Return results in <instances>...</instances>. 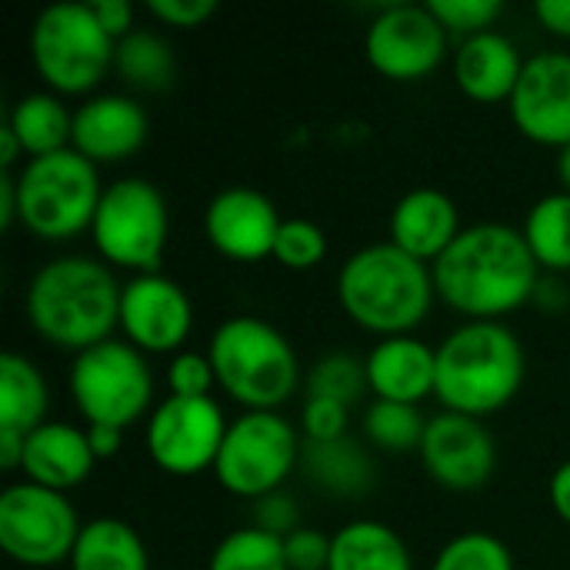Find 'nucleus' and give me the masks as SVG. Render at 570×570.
<instances>
[{"mask_svg": "<svg viewBox=\"0 0 570 570\" xmlns=\"http://www.w3.org/2000/svg\"><path fill=\"white\" fill-rule=\"evenodd\" d=\"M391 244L421 264H438V257L461 237V210L451 194L438 187L407 190L391 210Z\"/></svg>", "mask_w": 570, "mask_h": 570, "instance_id": "obj_19", "label": "nucleus"}, {"mask_svg": "<svg viewBox=\"0 0 570 570\" xmlns=\"http://www.w3.org/2000/svg\"><path fill=\"white\" fill-rule=\"evenodd\" d=\"M3 124L13 130V137L20 140V147H23V154L30 160L33 157L57 154V150H67L70 147V137H73V114L50 90L20 97L7 110V120Z\"/></svg>", "mask_w": 570, "mask_h": 570, "instance_id": "obj_26", "label": "nucleus"}, {"mask_svg": "<svg viewBox=\"0 0 570 570\" xmlns=\"http://www.w3.org/2000/svg\"><path fill=\"white\" fill-rule=\"evenodd\" d=\"M558 177H561L564 190L570 194V144L561 150V157H558Z\"/></svg>", "mask_w": 570, "mask_h": 570, "instance_id": "obj_48", "label": "nucleus"}, {"mask_svg": "<svg viewBox=\"0 0 570 570\" xmlns=\"http://www.w3.org/2000/svg\"><path fill=\"white\" fill-rule=\"evenodd\" d=\"M367 384L377 401L421 404L438 387V347L417 341L414 334L384 337L367 354Z\"/></svg>", "mask_w": 570, "mask_h": 570, "instance_id": "obj_21", "label": "nucleus"}, {"mask_svg": "<svg viewBox=\"0 0 570 570\" xmlns=\"http://www.w3.org/2000/svg\"><path fill=\"white\" fill-rule=\"evenodd\" d=\"M94 464L97 458L90 451L87 431L63 421H47L33 434H27L20 471L30 484L67 494L94 474Z\"/></svg>", "mask_w": 570, "mask_h": 570, "instance_id": "obj_22", "label": "nucleus"}, {"mask_svg": "<svg viewBox=\"0 0 570 570\" xmlns=\"http://www.w3.org/2000/svg\"><path fill=\"white\" fill-rule=\"evenodd\" d=\"M327 570H414V561L391 524L361 518L334 534Z\"/></svg>", "mask_w": 570, "mask_h": 570, "instance_id": "obj_24", "label": "nucleus"}, {"mask_svg": "<svg viewBox=\"0 0 570 570\" xmlns=\"http://www.w3.org/2000/svg\"><path fill=\"white\" fill-rule=\"evenodd\" d=\"M83 524L60 491L40 484H10L0 494V548L23 568L67 564Z\"/></svg>", "mask_w": 570, "mask_h": 570, "instance_id": "obj_11", "label": "nucleus"}, {"mask_svg": "<svg viewBox=\"0 0 570 570\" xmlns=\"http://www.w3.org/2000/svg\"><path fill=\"white\" fill-rule=\"evenodd\" d=\"M324 257H327V234L321 230V224L307 217H291L281 224L277 244H274L277 264H284L287 271H311Z\"/></svg>", "mask_w": 570, "mask_h": 570, "instance_id": "obj_34", "label": "nucleus"}, {"mask_svg": "<svg viewBox=\"0 0 570 570\" xmlns=\"http://www.w3.org/2000/svg\"><path fill=\"white\" fill-rule=\"evenodd\" d=\"M147 10L150 17H157L160 23L174 30H194L217 13V3L214 0H147Z\"/></svg>", "mask_w": 570, "mask_h": 570, "instance_id": "obj_40", "label": "nucleus"}, {"mask_svg": "<svg viewBox=\"0 0 570 570\" xmlns=\"http://www.w3.org/2000/svg\"><path fill=\"white\" fill-rule=\"evenodd\" d=\"M217 387L244 411H281L301 387L294 344L264 317H227L207 347Z\"/></svg>", "mask_w": 570, "mask_h": 570, "instance_id": "obj_5", "label": "nucleus"}, {"mask_svg": "<svg viewBox=\"0 0 570 570\" xmlns=\"http://www.w3.org/2000/svg\"><path fill=\"white\" fill-rule=\"evenodd\" d=\"M33 70L53 94H90L117 57V40L90 3H50L30 27Z\"/></svg>", "mask_w": 570, "mask_h": 570, "instance_id": "obj_7", "label": "nucleus"}, {"mask_svg": "<svg viewBox=\"0 0 570 570\" xmlns=\"http://www.w3.org/2000/svg\"><path fill=\"white\" fill-rule=\"evenodd\" d=\"M87 441H90V451H94L97 461H110L124 448V431H117V428H87Z\"/></svg>", "mask_w": 570, "mask_h": 570, "instance_id": "obj_44", "label": "nucleus"}, {"mask_svg": "<svg viewBox=\"0 0 570 570\" xmlns=\"http://www.w3.org/2000/svg\"><path fill=\"white\" fill-rule=\"evenodd\" d=\"M120 291L124 284L104 261L67 254L33 274L23 307L37 337L77 357L120 327Z\"/></svg>", "mask_w": 570, "mask_h": 570, "instance_id": "obj_2", "label": "nucleus"}, {"mask_svg": "<svg viewBox=\"0 0 570 570\" xmlns=\"http://www.w3.org/2000/svg\"><path fill=\"white\" fill-rule=\"evenodd\" d=\"M438 297L471 321H498L534 301L541 267L521 230L474 224L431 267Z\"/></svg>", "mask_w": 570, "mask_h": 570, "instance_id": "obj_1", "label": "nucleus"}, {"mask_svg": "<svg viewBox=\"0 0 570 570\" xmlns=\"http://www.w3.org/2000/svg\"><path fill=\"white\" fill-rule=\"evenodd\" d=\"M434 274L391 240L354 250L337 271V301L361 327L384 337L414 334L434 304Z\"/></svg>", "mask_w": 570, "mask_h": 570, "instance_id": "obj_3", "label": "nucleus"}, {"mask_svg": "<svg viewBox=\"0 0 570 570\" xmlns=\"http://www.w3.org/2000/svg\"><path fill=\"white\" fill-rule=\"evenodd\" d=\"M421 464L431 481L454 494L481 491L498 468V444L478 417L441 411L428 421L421 441Z\"/></svg>", "mask_w": 570, "mask_h": 570, "instance_id": "obj_15", "label": "nucleus"}, {"mask_svg": "<svg viewBox=\"0 0 570 570\" xmlns=\"http://www.w3.org/2000/svg\"><path fill=\"white\" fill-rule=\"evenodd\" d=\"M301 438L281 411H244L227 424L214 478L244 501H261L284 491V481L301 468Z\"/></svg>", "mask_w": 570, "mask_h": 570, "instance_id": "obj_10", "label": "nucleus"}, {"mask_svg": "<svg viewBox=\"0 0 570 570\" xmlns=\"http://www.w3.org/2000/svg\"><path fill=\"white\" fill-rule=\"evenodd\" d=\"M67 387L87 428H130L150 411L154 374L147 357L127 341H104L73 357Z\"/></svg>", "mask_w": 570, "mask_h": 570, "instance_id": "obj_9", "label": "nucleus"}, {"mask_svg": "<svg viewBox=\"0 0 570 570\" xmlns=\"http://www.w3.org/2000/svg\"><path fill=\"white\" fill-rule=\"evenodd\" d=\"M281 214L257 187H224L204 210V237L227 261L254 264L274 257Z\"/></svg>", "mask_w": 570, "mask_h": 570, "instance_id": "obj_17", "label": "nucleus"}, {"mask_svg": "<svg viewBox=\"0 0 570 570\" xmlns=\"http://www.w3.org/2000/svg\"><path fill=\"white\" fill-rule=\"evenodd\" d=\"M428 421L421 407L414 404H394V401H374L364 411V438L371 448L384 454H414L421 451Z\"/></svg>", "mask_w": 570, "mask_h": 570, "instance_id": "obj_30", "label": "nucleus"}, {"mask_svg": "<svg viewBox=\"0 0 570 570\" xmlns=\"http://www.w3.org/2000/svg\"><path fill=\"white\" fill-rule=\"evenodd\" d=\"M67 564L70 570H150V558L127 521L97 518L83 524Z\"/></svg>", "mask_w": 570, "mask_h": 570, "instance_id": "obj_27", "label": "nucleus"}, {"mask_svg": "<svg viewBox=\"0 0 570 570\" xmlns=\"http://www.w3.org/2000/svg\"><path fill=\"white\" fill-rule=\"evenodd\" d=\"M120 331L140 354H180L194 331L190 294L164 274H134L120 291Z\"/></svg>", "mask_w": 570, "mask_h": 570, "instance_id": "obj_14", "label": "nucleus"}, {"mask_svg": "<svg viewBox=\"0 0 570 570\" xmlns=\"http://www.w3.org/2000/svg\"><path fill=\"white\" fill-rule=\"evenodd\" d=\"M114 70L120 80L140 94H160L177 77V60L170 43L154 30H134L124 40H117Z\"/></svg>", "mask_w": 570, "mask_h": 570, "instance_id": "obj_28", "label": "nucleus"}, {"mask_svg": "<svg viewBox=\"0 0 570 570\" xmlns=\"http://www.w3.org/2000/svg\"><path fill=\"white\" fill-rule=\"evenodd\" d=\"M301 471L317 491L331 498H344V501H357L371 494L377 484V464L371 451L351 434L341 441H327V444L307 441L301 451Z\"/></svg>", "mask_w": 570, "mask_h": 570, "instance_id": "obj_23", "label": "nucleus"}, {"mask_svg": "<svg viewBox=\"0 0 570 570\" xmlns=\"http://www.w3.org/2000/svg\"><path fill=\"white\" fill-rule=\"evenodd\" d=\"M524 367V347L508 324L468 321L438 344L434 397L444 411L481 421L518 397Z\"/></svg>", "mask_w": 570, "mask_h": 570, "instance_id": "obj_4", "label": "nucleus"}, {"mask_svg": "<svg viewBox=\"0 0 570 570\" xmlns=\"http://www.w3.org/2000/svg\"><path fill=\"white\" fill-rule=\"evenodd\" d=\"M23 444H27L23 434L0 431V468L3 471H20L23 468Z\"/></svg>", "mask_w": 570, "mask_h": 570, "instance_id": "obj_45", "label": "nucleus"}, {"mask_svg": "<svg viewBox=\"0 0 570 570\" xmlns=\"http://www.w3.org/2000/svg\"><path fill=\"white\" fill-rule=\"evenodd\" d=\"M548 498H551L554 514L570 528V461H564V464L551 474V481H548Z\"/></svg>", "mask_w": 570, "mask_h": 570, "instance_id": "obj_43", "label": "nucleus"}, {"mask_svg": "<svg viewBox=\"0 0 570 570\" xmlns=\"http://www.w3.org/2000/svg\"><path fill=\"white\" fill-rule=\"evenodd\" d=\"M428 7L441 20V27L461 40L494 30V20L504 13L501 0H431Z\"/></svg>", "mask_w": 570, "mask_h": 570, "instance_id": "obj_35", "label": "nucleus"}, {"mask_svg": "<svg viewBox=\"0 0 570 570\" xmlns=\"http://www.w3.org/2000/svg\"><path fill=\"white\" fill-rule=\"evenodd\" d=\"M431 570H514V554L491 531H464L438 551Z\"/></svg>", "mask_w": 570, "mask_h": 570, "instance_id": "obj_33", "label": "nucleus"}, {"mask_svg": "<svg viewBox=\"0 0 570 570\" xmlns=\"http://www.w3.org/2000/svg\"><path fill=\"white\" fill-rule=\"evenodd\" d=\"M524 63L528 60L521 57L518 43L508 33L484 30L458 43L454 80L464 97L478 104H501V100H511Z\"/></svg>", "mask_w": 570, "mask_h": 570, "instance_id": "obj_20", "label": "nucleus"}, {"mask_svg": "<svg viewBox=\"0 0 570 570\" xmlns=\"http://www.w3.org/2000/svg\"><path fill=\"white\" fill-rule=\"evenodd\" d=\"M331 541L334 534L314 531V528H297L294 534L284 538V558L291 570H327L331 564Z\"/></svg>", "mask_w": 570, "mask_h": 570, "instance_id": "obj_38", "label": "nucleus"}, {"mask_svg": "<svg viewBox=\"0 0 570 570\" xmlns=\"http://www.w3.org/2000/svg\"><path fill=\"white\" fill-rule=\"evenodd\" d=\"M50 391L33 361H27L17 351H7L0 357V431L33 434L40 424H47Z\"/></svg>", "mask_w": 570, "mask_h": 570, "instance_id": "obj_25", "label": "nucleus"}, {"mask_svg": "<svg viewBox=\"0 0 570 570\" xmlns=\"http://www.w3.org/2000/svg\"><path fill=\"white\" fill-rule=\"evenodd\" d=\"M534 17L541 20V27L548 33L570 40V0H538Z\"/></svg>", "mask_w": 570, "mask_h": 570, "instance_id": "obj_42", "label": "nucleus"}, {"mask_svg": "<svg viewBox=\"0 0 570 570\" xmlns=\"http://www.w3.org/2000/svg\"><path fill=\"white\" fill-rule=\"evenodd\" d=\"M514 127L541 147L570 144V53H534L508 100Z\"/></svg>", "mask_w": 570, "mask_h": 570, "instance_id": "obj_16", "label": "nucleus"}, {"mask_svg": "<svg viewBox=\"0 0 570 570\" xmlns=\"http://www.w3.org/2000/svg\"><path fill=\"white\" fill-rule=\"evenodd\" d=\"M150 137L147 110L127 94H97L73 110L70 147L90 164H124Z\"/></svg>", "mask_w": 570, "mask_h": 570, "instance_id": "obj_18", "label": "nucleus"}, {"mask_svg": "<svg viewBox=\"0 0 570 570\" xmlns=\"http://www.w3.org/2000/svg\"><path fill=\"white\" fill-rule=\"evenodd\" d=\"M448 37L451 33L428 3H391L371 20L364 53L367 63L387 80H421L444 63Z\"/></svg>", "mask_w": 570, "mask_h": 570, "instance_id": "obj_13", "label": "nucleus"}, {"mask_svg": "<svg viewBox=\"0 0 570 570\" xmlns=\"http://www.w3.org/2000/svg\"><path fill=\"white\" fill-rule=\"evenodd\" d=\"M217 384L214 364L207 354L197 351H180L167 364V387L174 397H210Z\"/></svg>", "mask_w": 570, "mask_h": 570, "instance_id": "obj_36", "label": "nucleus"}, {"mask_svg": "<svg viewBox=\"0 0 570 570\" xmlns=\"http://www.w3.org/2000/svg\"><path fill=\"white\" fill-rule=\"evenodd\" d=\"M301 428L311 444H327L347 438V407L324 397H307L301 411Z\"/></svg>", "mask_w": 570, "mask_h": 570, "instance_id": "obj_37", "label": "nucleus"}, {"mask_svg": "<svg viewBox=\"0 0 570 570\" xmlns=\"http://www.w3.org/2000/svg\"><path fill=\"white\" fill-rule=\"evenodd\" d=\"M227 417L214 397H174L167 394L147 421V454L174 478H194L217 464Z\"/></svg>", "mask_w": 570, "mask_h": 570, "instance_id": "obj_12", "label": "nucleus"}, {"mask_svg": "<svg viewBox=\"0 0 570 570\" xmlns=\"http://www.w3.org/2000/svg\"><path fill=\"white\" fill-rule=\"evenodd\" d=\"M20 154H23L20 140H17V137H13V130L3 124V127H0V167H3V170H10V167L17 164V157H20Z\"/></svg>", "mask_w": 570, "mask_h": 570, "instance_id": "obj_47", "label": "nucleus"}, {"mask_svg": "<svg viewBox=\"0 0 570 570\" xmlns=\"http://www.w3.org/2000/svg\"><path fill=\"white\" fill-rule=\"evenodd\" d=\"M304 387H307V397H324V401H337L351 407L364 397V391H371L367 364L351 354H327L307 371Z\"/></svg>", "mask_w": 570, "mask_h": 570, "instance_id": "obj_32", "label": "nucleus"}, {"mask_svg": "<svg viewBox=\"0 0 570 570\" xmlns=\"http://www.w3.org/2000/svg\"><path fill=\"white\" fill-rule=\"evenodd\" d=\"M207 570H291L284 558V541L257 531V528H237L230 531L210 554Z\"/></svg>", "mask_w": 570, "mask_h": 570, "instance_id": "obj_31", "label": "nucleus"}, {"mask_svg": "<svg viewBox=\"0 0 570 570\" xmlns=\"http://www.w3.org/2000/svg\"><path fill=\"white\" fill-rule=\"evenodd\" d=\"M104 187L97 164L73 147L33 157L17 174V220L40 240H70L90 230Z\"/></svg>", "mask_w": 570, "mask_h": 570, "instance_id": "obj_6", "label": "nucleus"}, {"mask_svg": "<svg viewBox=\"0 0 570 570\" xmlns=\"http://www.w3.org/2000/svg\"><path fill=\"white\" fill-rule=\"evenodd\" d=\"M250 528L267 531V534H274V538L284 541L287 534H294L297 528H304V524H301L297 501H294L291 494H284V491H274V494L254 501V524H250Z\"/></svg>", "mask_w": 570, "mask_h": 570, "instance_id": "obj_39", "label": "nucleus"}, {"mask_svg": "<svg viewBox=\"0 0 570 570\" xmlns=\"http://www.w3.org/2000/svg\"><path fill=\"white\" fill-rule=\"evenodd\" d=\"M17 224V177L10 170L0 174V227H13Z\"/></svg>", "mask_w": 570, "mask_h": 570, "instance_id": "obj_46", "label": "nucleus"}, {"mask_svg": "<svg viewBox=\"0 0 570 570\" xmlns=\"http://www.w3.org/2000/svg\"><path fill=\"white\" fill-rule=\"evenodd\" d=\"M90 7H94L100 27L114 40H124L127 33H134V7L127 0H94Z\"/></svg>", "mask_w": 570, "mask_h": 570, "instance_id": "obj_41", "label": "nucleus"}, {"mask_svg": "<svg viewBox=\"0 0 570 570\" xmlns=\"http://www.w3.org/2000/svg\"><path fill=\"white\" fill-rule=\"evenodd\" d=\"M170 214L160 187L147 177H120L104 187L90 240L104 264L134 274H160Z\"/></svg>", "mask_w": 570, "mask_h": 570, "instance_id": "obj_8", "label": "nucleus"}, {"mask_svg": "<svg viewBox=\"0 0 570 570\" xmlns=\"http://www.w3.org/2000/svg\"><path fill=\"white\" fill-rule=\"evenodd\" d=\"M534 261L541 271L551 274H568L570 271V194L558 190L541 197L521 227Z\"/></svg>", "mask_w": 570, "mask_h": 570, "instance_id": "obj_29", "label": "nucleus"}]
</instances>
